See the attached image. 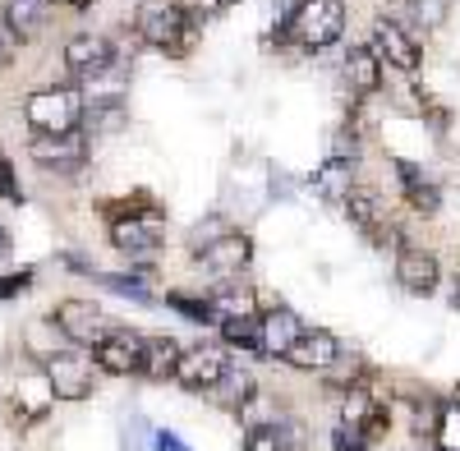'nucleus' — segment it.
Wrapping results in <instances>:
<instances>
[{"mask_svg": "<svg viewBox=\"0 0 460 451\" xmlns=\"http://www.w3.org/2000/svg\"><path fill=\"white\" fill-rule=\"evenodd\" d=\"M433 438H438V451H460V405H442Z\"/></svg>", "mask_w": 460, "mask_h": 451, "instance_id": "nucleus-27", "label": "nucleus"}, {"mask_svg": "<svg viewBox=\"0 0 460 451\" xmlns=\"http://www.w3.org/2000/svg\"><path fill=\"white\" fill-rule=\"evenodd\" d=\"M387 19L401 23L410 37H419V32H438V28L447 23V0H392Z\"/></svg>", "mask_w": 460, "mask_h": 451, "instance_id": "nucleus-17", "label": "nucleus"}, {"mask_svg": "<svg viewBox=\"0 0 460 451\" xmlns=\"http://www.w3.org/2000/svg\"><path fill=\"white\" fill-rule=\"evenodd\" d=\"M244 451H304V424L299 420H272L244 433Z\"/></svg>", "mask_w": 460, "mask_h": 451, "instance_id": "nucleus-19", "label": "nucleus"}, {"mask_svg": "<svg viewBox=\"0 0 460 451\" xmlns=\"http://www.w3.org/2000/svg\"><path fill=\"white\" fill-rule=\"evenodd\" d=\"M84 93L79 88H42L28 93L23 102V120L32 134H74L84 125Z\"/></svg>", "mask_w": 460, "mask_h": 451, "instance_id": "nucleus-2", "label": "nucleus"}, {"mask_svg": "<svg viewBox=\"0 0 460 451\" xmlns=\"http://www.w3.org/2000/svg\"><path fill=\"white\" fill-rule=\"evenodd\" d=\"M345 84H350V93H359V97H373L377 88H382V69H387V65H382L377 60V51L373 47H350V51H345Z\"/></svg>", "mask_w": 460, "mask_h": 451, "instance_id": "nucleus-21", "label": "nucleus"}, {"mask_svg": "<svg viewBox=\"0 0 460 451\" xmlns=\"http://www.w3.org/2000/svg\"><path fill=\"white\" fill-rule=\"evenodd\" d=\"M93 364H97V373H111V378H134L143 364V336L111 332L106 341L93 346Z\"/></svg>", "mask_w": 460, "mask_h": 451, "instance_id": "nucleus-12", "label": "nucleus"}, {"mask_svg": "<svg viewBox=\"0 0 460 451\" xmlns=\"http://www.w3.org/2000/svg\"><path fill=\"white\" fill-rule=\"evenodd\" d=\"M194 258L203 262L212 277H240L249 268V258H253V244L240 231H221V235L203 240V249H194Z\"/></svg>", "mask_w": 460, "mask_h": 451, "instance_id": "nucleus-10", "label": "nucleus"}, {"mask_svg": "<svg viewBox=\"0 0 460 451\" xmlns=\"http://www.w3.org/2000/svg\"><path fill=\"white\" fill-rule=\"evenodd\" d=\"M299 332H304L299 314L286 309L281 299H277V305H267V309L258 314V350H262V355H272V359H281V355L295 346V336H299Z\"/></svg>", "mask_w": 460, "mask_h": 451, "instance_id": "nucleus-14", "label": "nucleus"}, {"mask_svg": "<svg viewBox=\"0 0 460 451\" xmlns=\"http://www.w3.org/2000/svg\"><path fill=\"white\" fill-rule=\"evenodd\" d=\"M304 51H327L341 42L345 32V5L341 0H299V10L290 14V28H286Z\"/></svg>", "mask_w": 460, "mask_h": 451, "instance_id": "nucleus-3", "label": "nucleus"}, {"mask_svg": "<svg viewBox=\"0 0 460 451\" xmlns=\"http://www.w3.org/2000/svg\"><path fill=\"white\" fill-rule=\"evenodd\" d=\"M350 190H355V166L345 162V157H332V162L318 171V194H327V199L341 203Z\"/></svg>", "mask_w": 460, "mask_h": 451, "instance_id": "nucleus-25", "label": "nucleus"}, {"mask_svg": "<svg viewBox=\"0 0 460 451\" xmlns=\"http://www.w3.org/2000/svg\"><path fill=\"white\" fill-rule=\"evenodd\" d=\"M217 327H221V341H226V346L258 350V314H253V309H249V314H226V318H217Z\"/></svg>", "mask_w": 460, "mask_h": 451, "instance_id": "nucleus-24", "label": "nucleus"}, {"mask_svg": "<svg viewBox=\"0 0 460 451\" xmlns=\"http://www.w3.org/2000/svg\"><path fill=\"white\" fill-rule=\"evenodd\" d=\"M134 32L152 51H166V56L194 51V37H199V28L189 23V14L175 5V0H143L138 14H134Z\"/></svg>", "mask_w": 460, "mask_h": 451, "instance_id": "nucleus-1", "label": "nucleus"}, {"mask_svg": "<svg viewBox=\"0 0 460 451\" xmlns=\"http://www.w3.org/2000/svg\"><path fill=\"white\" fill-rule=\"evenodd\" d=\"M345 203V217H350L359 231L373 240V244H387V240H396L392 235V221H387V212H382V199L373 194V190H350L341 199Z\"/></svg>", "mask_w": 460, "mask_h": 451, "instance_id": "nucleus-16", "label": "nucleus"}, {"mask_svg": "<svg viewBox=\"0 0 460 451\" xmlns=\"http://www.w3.org/2000/svg\"><path fill=\"white\" fill-rule=\"evenodd\" d=\"M47 14H51V0H5V14L0 19L10 23V32L23 47V42H37L47 32Z\"/></svg>", "mask_w": 460, "mask_h": 451, "instance_id": "nucleus-20", "label": "nucleus"}, {"mask_svg": "<svg viewBox=\"0 0 460 451\" xmlns=\"http://www.w3.org/2000/svg\"><path fill=\"white\" fill-rule=\"evenodd\" d=\"M51 323H56V332L65 336L69 346H88V350L115 332V323L93 305V299H60L56 314H51Z\"/></svg>", "mask_w": 460, "mask_h": 451, "instance_id": "nucleus-4", "label": "nucleus"}, {"mask_svg": "<svg viewBox=\"0 0 460 451\" xmlns=\"http://www.w3.org/2000/svg\"><path fill=\"white\" fill-rule=\"evenodd\" d=\"M373 51H377V60L387 69H401V74H414L419 65H424V47H419V37H410L387 14L373 23Z\"/></svg>", "mask_w": 460, "mask_h": 451, "instance_id": "nucleus-8", "label": "nucleus"}, {"mask_svg": "<svg viewBox=\"0 0 460 451\" xmlns=\"http://www.w3.org/2000/svg\"><path fill=\"white\" fill-rule=\"evenodd\" d=\"M65 69L74 79H97V74L115 69V47L106 32H74L65 42Z\"/></svg>", "mask_w": 460, "mask_h": 451, "instance_id": "nucleus-9", "label": "nucleus"}, {"mask_svg": "<svg viewBox=\"0 0 460 451\" xmlns=\"http://www.w3.org/2000/svg\"><path fill=\"white\" fill-rule=\"evenodd\" d=\"M456 405H460V392H456Z\"/></svg>", "mask_w": 460, "mask_h": 451, "instance_id": "nucleus-36", "label": "nucleus"}, {"mask_svg": "<svg viewBox=\"0 0 460 451\" xmlns=\"http://www.w3.org/2000/svg\"><path fill=\"white\" fill-rule=\"evenodd\" d=\"M69 5H74V10H88V5H97V0H69Z\"/></svg>", "mask_w": 460, "mask_h": 451, "instance_id": "nucleus-34", "label": "nucleus"}, {"mask_svg": "<svg viewBox=\"0 0 460 451\" xmlns=\"http://www.w3.org/2000/svg\"><path fill=\"white\" fill-rule=\"evenodd\" d=\"M28 157L37 171L47 175H74L88 166V138L74 129V134H32L28 143Z\"/></svg>", "mask_w": 460, "mask_h": 451, "instance_id": "nucleus-5", "label": "nucleus"}, {"mask_svg": "<svg viewBox=\"0 0 460 451\" xmlns=\"http://www.w3.org/2000/svg\"><path fill=\"white\" fill-rule=\"evenodd\" d=\"M212 396H217V405H226V410H244L249 396H253V378H249L244 368H230V364H226V373L217 378Z\"/></svg>", "mask_w": 460, "mask_h": 451, "instance_id": "nucleus-23", "label": "nucleus"}, {"mask_svg": "<svg viewBox=\"0 0 460 451\" xmlns=\"http://www.w3.org/2000/svg\"><path fill=\"white\" fill-rule=\"evenodd\" d=\"M32 281H37V272H32V268H23V272H10V277H0V305H5V299H19V295H28V290H32Z\"/></svg>", "mask_w": 460, "mask_h": 451, "instance_id": "nucleus-29", "label": "nucleus"}, {"mask_svg": "<svg viewBox=\"0 0 460 451\" xmlns=\"http://www.w3.org/2000/svg\"><path fill=\"white\" fill-rule=\"evenodd\" d=\"M166 305H171V309H180V314H189L194 323H217V309H212V299H189V295L171 290V295H166Z\"/></svg>", "mask_w": 460, "mask_h": 451, "instance_id": "nucleus-28", "label": "nucleus"}, {"mask_svg": "<svg viewBox=\"0 0 460 451\" xmlns=\"http://www.w3.org/2000/svg\"><path fill=\"white\" fill-rule=\"evenodd\" d=\"M221 5H235V0H221Z\"/></svg>", "mask_w": 460, "mask_h": 451, "instance_id": "nucleus-35", "label": "nucleus"}, {"mask_svg": "<svg viewBox=\"0 0 460 451\" xmlns=\"http://www.w3.org/2000/svg\"><path fill=\"white\" fill-rule=\"evenodd\" d=\"M175 364H180V341H171V336H147L143 341V364H138L143 378L166 383L175 373Z\"/></svg>", "mask_w": 460, "mask_h": 451, "instance_id": "nucleus-22", "label": "nucleus"}, {"mask_svg": "<svg viewBox=\"0 0 460 451\" xmlns=\"http://www.w3.org/2000/svg\"><path fill=\"white\" fill-rule=\"evenodd\" d=\"M175 5L189 14V23H194V28H203L208 19L221 14V0H175Z\"/></svg>", "mask_w": 460, "mask_h": 451, "instance_id": "nucleus-31", "label": "nucleus"}, {"mask_svg": "<svg viewBox=\"0 0 460 451\" xmlns=\"http://www.w3.org/2000/svg\"><path fill=\"white\" fill-rule=\"evenodd\" d=\"M162 240H166V221H162L157 208L111 221V244L120 249V253H157Z\"/></svg>", "mask_w": 460, "mask_h": 451, "instance_id": "nucleus-7", "label": "nucleus"}, {"mask_svg": "<svg viewBox=\"0 0 460 451\" xmlns=\"http://www.w3.org/2000/svg\"><path fill=\"white\" fill-rule=\"evenodd\" d=\"M14 56H19V37L10 32V23L0 19V69H10L14 65Z\"/></svg>", "mask_w": 460, "mask_h": 451, "instance_id": "nucleus-32", "label": "nucleus"}, {"mask_svg": "<svg viewBox=\"0 0 460 451\" xmlns=\"http://www.w3.org/2000/svg\"><path fill=\"white\" fill-rule=\"evenodd\" d=\"M396 281H401V290H410V295H433L438 281H442L438 253H433V249H419V244H405V249L396 253Z\"/></svg>", "mask_w": 460, "mask_h": 451, "instance_id": "nucleus-13", "label": "nucleus"}, {"mask_svg": "<svg viewBox=\"0 0 460 451\" xmlns=\"http://www.w3.org/2000/svg\"><path fill=\"white\" fill-rule=\"evenodd\" d=\"M336 451H373L364 424H341V429H336Z\"/></svg>", "mask_w": 460, "mask_h": 451, "instance_id": "nucleus-30", "label": "nucleus"}, {"mask_svg": "<svg viewBox=\"0 0 460 451\" xmlns=\"http://www.w3.org/2000/svg\"><path fill=\"white\" fill-rule=\"evenodd\" d=\"M221 373H226V350L221 346H194V350H180L171 383H180L184 392H212Z\"/></svg>", "mask_w": 460, "mask_h": 451, "instance_id": "nucleus-11", "label": "nucleus"}, {"mask_svg": "<svg viewBox=\"0 0 460 451\" xmlns=\"http://www.w3.org/2000/svg\"><path fill=\"white\" fill-rule=\"evenodd\" d=\"M42 373H47V383L56 392V401H84L93 396L97 387V364L79 350H56L42 359Z\"/></svg>", "mask_w": 460, "mask_h": 451, "instance_id": "nucleus-6", "label": "nucleus"}, {"mask_svg": "<svg viewBox=\"0 0 460 451\" xmlns=\"http://www.w3.org/2000/svg\"><path fill=\"white\" fill-rule=\"evenodd\" d=\"M396 175H401V190H405V203L414 217H438L442 212V190H438V180H429L419 166L410 162H396Z\"/></svg>", "mask_w": 460, "mask_h": 451, "instance_id": "nucleus-18", "label": "nucleus"}, {"mask_svg": "<svg viewBox=\"0 0 460 451\" xmlns=\"http://www.w3.org/2000/svg\"><path fill=\"white\" fill-rule=\"evenodd\" d=\"M0 253H10V231L0 226Z\"/></svg>", "mask_w": 460, "mask_h": 451, "instance_id": "nucleus-33", "label": "nucleus"}, {"mask_svg": "<svg viewBox=\"0 0 460 451\" xmlns=\"http://www.w3.org/2000/svg\"><path fill=\"white\" fill-rule=\"evenodd\" d=\"M341 355V341L327 332V327H304L299 336H295V346L281 355L290 368H299V373H323L332 359Z\"/></svg>", "mask_w": 460, "mask_h": 451, "instance_id": "nucleus-15", "label": "nucleus"}, {"mask_svg": "<svg viewBox=\"0 0 460 451\" xmlns=\"http://www.w3.org/2000/svg\"><path fill=\"white\" fill-rule=\"evenodd\" d=\"M438 420H442V401L438 396H414V405H410V424H414V433L419 438H433V429H438Z\"/></svg>", "mask_w": 460, "mask_h": 451, "instance_id": "nucleus-26", "label": "nucleus"}]
</instances>
